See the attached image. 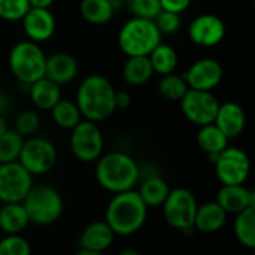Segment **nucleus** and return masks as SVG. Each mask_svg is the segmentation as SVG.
<instances>
[{
    "label": "nucleus",
    "mask_w": 255,
    "mask_h": 255,
    "mask_svg": "<svg viewBox=\"0 0 255 255\" xmlns=\"http://www.w3.org/2000/svg\"><path fill=\"white\" fill-rule=\"evenodd\" d=\"M115 91L112 82L103 75L93 73L84 78L76 88L75 97L82 118L97 124L111 118L117 111Z\"/></svg>",
    "instance_id": "obj_1"
},
{
    "label": "nucleus",
    "mask_w": 255,
    "mask_h": 255,
    "mask_svg": "<svg viewBox=\"0 0 255 255\" xmlns=\"http://www.w3.org/2000/svg\"><path fill=\"white\" fill-rule=\"evenodd\" d=\"M96 179L109 193L130 191L134 190L140 179V167L131 155L123 151H112L102 154L96 161Z\"/></svg>",
    "instance_id": "obj_2"
},
{
    "label": "nucleus",
    "mask_w": 255,
    "mask_h": 255,
    "mask_svg": "<svg viewBox=\"0 0 255 255\" xmlns=\"http://www.w3.org/2000/svg\"><path fill=\"white\" fill-rule=\"evenodd\" d=\"M148 217V206L136 190L114 194L105 212V221L115 236H131L137 233Z\"/></svg>",
    "instance_id": "obj_3"
},
{
    "label": "nucleus",
    "mask_w": 255,
    "mask_h": 255,
    "mask_svg": "<svg viewBox=\"0 0 255 255\" xmlns=\"http://www.w3.org/2000/svg\"><path fill=\"white\" fill-rule=\"evenodd\" d=\"M161 37L154 19L131 16L120 28L117 42L126 57H148Z\"/></svg>",
    "instance_id": "obj_4"
},
{
    "label": "nucleus",
    "mask_w": 255,
    "mask_h": 255,
    "mask_svg": "<svg viewBox=\"0 0 255 255\" xmlns=\"http://www.w3.org/2000/svg\"><path fill=\"white\" fill-rule=\"evenodd\" d=\"M7 66L12 76L18 82L30 85L45 76L46 54L39 43L28 39L19 40L9 51Z\"/></svg>",
    "instance_id": "obj_5"
},
{
    "label": "nucleus",
    "mask_w": 255,
    "mask_h": 255,
    "mask_svg": "<svg viewBox=\"0 0 255 255\" xmlns=\"http://www.w3.org/2000/svg\"><path fill=\"white\" fill-rule=\"evenodd\" d=\"M28 221L36 226H51L60 220L64 211L61 194L49 185H33L21 202Z\"/></svg>",
    "instance_id": "obj_6"
},
{
    "label": "nucleus",
    "mask_w": 255,
    "mask_h": 255,
    "mask_svg": "<svg viewBox=\"0 0 255 255\" xmlns=\"http://www.w3.org/2000/svg\"><path fill=\"white\" fill-rule=\"evenodd\" d=\"M197 199L187 188H173L163 202V217L166 223L181 232L194 229V218L197 212Z\"/></svg>",
    "instance_id": "obj_7"
},
{
    "label": "nucleus",
    "mask_w": 255,
    "mask_h": 255,
    "mask_svg": "<svg viewBox=\"0 0 255 255\" xmlns=\"http://www.w3.org/2000/svg\"><path fill=\"white\" fill-rule=\"evenodd\" d=\"M57 158V148L51 140L40 136H31L24 139L18 163L31 176H40L54 169Z\"/></svg>",
    "instance_id": "obj_8"
},
{
    "label": "nucleus",
    "mask_w": 255,
    "mask_h": 255,
    "mask_svg": "<svg viewBox=\"0 0 255 255\" xmlns=\"http://www.w3.org/2000/svg\"><path fill=\"white\" fill-rule=\"evenodd\" d=\"M70 152L82 163L97 161L103 154L105 139L97 123L82 120L70 130Z\"/></svg>",
    "instance_id": "obj_9"
},
{
    "label": "nucleus",
    "mask_w": 255,
    "mask_h": 255,
    "mask_svg": "<svg viewBox=\"0 0 255 255\" xmlns=\"http://www.w3.org/2000/svg\"><path fill=\"white\" fill-rule=\"evenodd\" d=\"M215 175L223 185H242L247 182L251 172L248 154L238 146H227L212 161Z\"/></svg>",
    "instance_id": "obj_10"
},
{
    "label": "nucleus",
    "mask_w": 255,
    "mask_h": 255,
    "mask_svg": "<svg viewBox=\"0 0 255 255\" xmlns=\"http://www.w3.org/2000/svg\"><path fill=\"white\" fill-rule=\"evenodd\" d=\"M179 108L184 117L191 124L202 127L215 121V115L220 108V100L212 91L188 88L185 96L179 100Z\"/></svg>",
    "instance_id": "obj_11"
},
{
    "label": "nucleus",
    "mask_w": 255,
    "mask_h": 255,
    "mask_svg": "<svg viewBox=\"0 0 255 255\" xmlns=\"http://www.w3.org/2000/svg\"><path fill=\"white\" fill-rule=\"evenodd\" d=\"M33 187V176L18 163L0 164V202L21 203Z\"/></svg>",
    "instance_id": "obj_12"
},
{
    "label": "nucleus",
    "mask_w": 255,
    "mask_h": 255,
    "mask_svg": "<svg viewBox=\"0 0 255 255\" xmlns=\"http://www.w3.org/2000/svg\"><path fill=\"white\" fill-rule=\"evenodd\" d=\"M190 40L202 48L220 45L226 37V24L215 13H200L191 19L187 28Z\"/></svg>",
    "instance_id": "obj_13"
},
{
    "label": "nucleus",
    "mask_w": 255,
    "mask_h": 255,
    "mask_svg": "<svg viewBox=\"0 0 255 255\" xmlns=\"http://www.w3.org/2000/svg\"><path fill=\"white\" fill-rule=\"evenodd\" d=\"M182 76L191 90L214 91L223 81L224 69L218 60L212 57H203L191 63Z\"/></svg>",
    "instance_id": "obj_14"
},
{
    "label": "nucleus",
    "mask_w": 255,
    "mask_h": 255,
    "mask_svg": "<svg viewBox=\"0 0 255 255\" xmlns=\"http://www.w3.org/2000/svg\"><path fill=\"white\" fill-rule=\"evenodd\" d=\"M22 31L28 40L34 43H43L49 40L57 28V21L51 9L30 7L21 19Z\"/></svg>",
    "instance_id": "obj_15"
},
{
    "label": "nucleus",
    "mask_w": 255,
    "mask_h": 255,
    "mask_svg": "<svg viewBox=\"0 0 255 255\" xmlns=\"http://www.w3.org/2000/svg\"><path fill=\"white\" fill-rule=\"evenodd\" d=\"M79 73L78 60L69 52H54L46 55L45 76L60 87L72 84Z\"/></svg>",
    "instance_id": "obj_16"
},
{
    "label": "nucleus",
    "mask_w": 255,
    "mask_h": 255,
    "mask_svg": "<svg viewBox=\"0 0 255 255\" xmlns=\"http://www.w3.org/2000/svg\"><path fill=\"white\" fill-rule=\"evenodd\" d=\"M227 215H236L255 206V193L242 185H221L215 200Z\"/></svg>",
    "instance_id": "obj_17"
},
{
    "label": "nucleus",
    "mask_w": 255,
    "mask_h": 255,
    "mask_svg": "<svg viewBox=\"0 0 255 255\" xmlns=\"http://www.w3.org/2000/svg\"><path fill=\"white\" fill-rule=\"evenodd\" d=\"M214 124L229 137H239L247 126V114L244 108L236 102L220 103L218 112L215 115Z\"/></svg>",
    "instance_id": "obj_18"
},
{
    "label": "nucleus",
    "mask_w": 255,
    "mask_h": 255,
    "mask_svg": "<svg viewBox=\"0 0 255 255\" xmlns=\"http://www.w3.org/2000/svg\"><path fill=\"white\" fill-rule=\"evenodd\" d=\"M115 241V233L103 221H93L90 223L81 233L79 244L81 250L93 251V253H105Z\"/></svg>",
    "instance_id": "obj_19"
},
{
    "label": "nucleus",
    "mask_w": 255,
    "mask_h": 255,
    "mask_svg": "<svg viewBox=\"0 0 255 255\" xmlns=\"http://www.w3.org/2000/svg\"><path fill=\"white\" fill-rule=\"evenodd\" d=\"M28 97L31 105L37 111L49 112L63 97H61V87L46 76L34 81L28 85Z\"/></svg>",
    "instance_id": "obj_20"
},
{
    "label": "nucleus",
    "mask_w": 255,
    "mask_h": 255,
    "mask_svg": "<svg viewBox=\"0 0 255 255\" xmlns=\"http://www.w3.org/2000/svg\"><path fill=\"white\" fill-rule=\"evenodd\" d=\"M227 214L217 202H208L197 206L194 230L200 233H217L227 223Z\"/></svg>",
    "instance_id": "obj_21"
},
{
    "label": "nucleus",
    "mask_w": 255,
    "mask_h": 255,
    "mask_svg": "<svg viewBox=\"0 0 255 255\" xmlns=\"http://www.w3.org/2000/svg\"><path fill=\"white\" fill-rule=\"evenodd\" d=\"M196 140H197L199 148L205 154H208V157L214 161L215 157L229 146L230 139L212 123V124H206V126L199 127Z\"/></svg>",
    "instance_id": "obj_22"
},
{
    "label": "nucleus",
    "mask_w": 255,
    "mask_h": 255,
    "mask_svg": "<svg viewBox=\"0 0 255 255\" xmlns=\"http://www.w3.org/2000/svg\"><path fill=\"white\" fill-rule=\"evenodd\" d=\"M121 75L130 87H142L152 79L154 70L148 57H127Z\"/></svg>",
    "instance_id": "obj_23"
},
{
    "label": "nucleus",
    "mask_w": 255,
    "mask_h": 255,
    "mask_svg": "<svg viewBox=\"0 0 255 255\" xmlns=\"http://www.w3.org/2000/svg\"><path fill=\"white\" fill-rule=\"evenodd\" d=\"M30 224L22 203H3L0 209V230L6 235H19Z\"/></svg>",
    "instance_id": "obj_24"
},
{
    "label": "nucleus",
    "mask_w": 255,
    "mask_h": 255,
    "mask_svg": "<svg viewBox=\"0 0 255 255\" xmlns=\"http://www.w3.org/2000/svg\"><path fill=\"white\" fill-rule=\"evenodd\" d=\"M140 196V199L143 200V203L148 208H158L163 205V202L166 200L170 187L169 184L158 175H152L148 176L142 181L139 190H136Z\"/></svg>",
    "instance_id": "obj_25"
},
{
    "label": "nucleus",
    "mask_w": 255,
    "mask_h": 255,
    "mask_svg": "<svg viewBox=\"0 0 255 255\" xmlns=\"http://www.w3.org/2000/svg\"><path fill=\"white\" fill-rule=\"evenodd\" d=\"M148 58L152 66L154 75L164 76L173 73L178 67V54L175 48L169 43H164L163 40L149 52Z\"/></svg>",
    "instance_id": "obj_26"
},
{
    "label": "nucleus",
    "mask_w": 255,
    "mask_h": 255,
    "mask_svg": "<svg viewBox=\"0 0 255 255\" xmlns=\"http://www.w3.org/2000/svg\"><path fill=\"white\" fill-rule=\"evenodd\" d=\"M79 12L82 18L93 25H105L115 15L108 0H81Z\"/></svg>",
    "instance_id": "obj_27"
},
{
    "label": "nucleus",
    "mask_w": 255,
    "mask_h": 255,
    "mask_svg": "<svg viewBox=\"0 0 255 255\" xmlns=\"http://www.w3.org/2000/svg\"><path fill=\"white\" fill-rule=\"evenodd\" d=\"M235 236L248 250L255 248V206L235 215Z\"/></svg>",
    "instance_id": "obj_28"
},
{
    "label": "nucleus",
    "mask_w": 255,
    "mask_h": 255,
    "mask_svg": "<svg viewBox=\"0 0 255 255\" xmlns=\"http://www.w3.org/2000/svg\"><path fill=\"white\" fill-rule=\"evenodd\" d=\"M49 112H51L52 121L60 128H64V130H72L79 121L84 120L75 100H69V99H61Z\"/></svg>",
    "instance_id": "obj_29"
},
{
    "label": "nucleus",
    "mask_w": 255,
    "mask_h": 255,
    "mask_svg": "<svg viewBox=\"0 0 255 255\" xmlns=\"http://www.w3.org/2000/svg\"><path fill=\"white\" fill-rule=\"evenodd\" d=\"M188 91V85L182 75L178 73H169L164 76H160L158 82V93L163 99L170 102H179L185 93Z\"/></svg>",
    "instance_id": "obj_30"
},
{
    "label": "nucleus",
    "mask_w": 255,
    "mask_h": 255,
    "mask_svg": "<svg viewBox=\"0 0 255 255\" xmlns=\"http://www.w3.org/2000/svg\"><path fill=\"white\" fill-rule=\"evenodd\" d=\"M24 137L16 133L13 128H9L0 136V164L18 161Z\"/></svg>",
    "instance_id": "obj_31"
},
{
    "label": "nucleus",
    "mask_w": 255,
    "mask_h": 255,
    "mask_svg": "<svg viewBox=\"0 0 255 255\" xmlns=\"http://www.w3.org/2000/svg\"><path fill=\"white\" fill-rule=\"evenodd\" d=\"M39 127H40V118L39 114L33 109H24L15 117L13 130L19 133L24 139L34 136Z\"/></svg>",
    "instance_id": "obj_32"
},
{
    "label": "nucleus",
    "mask_w": 255,
    "mask_h": 255,
    "mask_svg": "<svg viewBox=\"0 0 255 255\" xmlns=\"http://www.w3.org/2000/svg\"><path fill=\"white\" fill-rule=\"evenodd\" d=\"M0 255H31L30 242L21 235H6L0 239Z\"/></svg>",
    "instance_id": "obj_33"
},
{
    "label": "nucleus",
    "mask_w": 255,
    "mask_h": 255,
    "mask_svg": "<svg viewBox=\"0 0 255 255\" xmlns=\"http://www.w3.org/2000/svg\"><path fill=\"white\" fill-rule=\"evenodd\" d=\"M124 1H126V9L131 13V16L154 19L161 10L160 0H124Z\"/></svg>",
    "instance_id": "obj_34"
},
{
    "label": "nucleus",
    "mask_w": 255,
    "mask_h": 255,
    "mask_svg": "<svg viewBox=\"0 0 255 255\" xmlns=\"http://www.w3.org/2000/svg\"><path fill=\"white\" fill-rule=\"evenodd\" d=\"M28 9V0H0V19L9 22L21 21Z\"/></svg>",
    "instance_id": "obj_35"
},
{
    "label": "nucleus",
    "mask_w": 255,
    "mask_h": 255,
    "mask_svg": "<svg viewBox=\"0 0 255 255\" xmlns=\"http://www.w3.org/2000/svg\"><path fill=\"white\" fill-rule=\"evenodd\" d=\"M154 22L158 28V31L163 34H175L179 31L181 25H182V19L179 13L175 12H167V10H160L158 15L154 18Z\"/></svg>",
    "instance_id": "obj_36"
},
{
    "label": "nucleus",
    "mask_w": 255,
    "mask_h": 255,
    "mask_svg": "<svg viewBox=\"0 0 255 255\" xmlns=\"http://www.w3.org/2000/svg\"><path fill=\"white\" fill-rule=\"evenodd\" d=\"M193 0H160V7L161 10L167 12H175V13H182L185 12Z\"/></svg>",
    "instance_id": "obj_37"
},
{
    "label": "nucleus",
    "mask_w": 255,
    "mask_h": 255,
    "mask_svg": "<svg viewBox=\"0 0 255 255\" xmlns=\"http://www.w3.org/2000/svg\"><path fill=\"white\" fill-rule=\"evenodd\" d=\"M131 105V96L128 91L124 90H117L115 91V108L118 109H127Z\"/></svg>",
    "instance_id": "obj_38"
},
{
    "label": "nucleus",
    "mask_w": 255,
    "mask_h": 255,
    "mask_svg": "<svg viewBox=\"0 0 255 255\" xmlns=\"http://www.w3.org/2000/svg\"><path fill=\"white\" fill-rule=\"evenodd\" d=\"M55 0H28L30 7H39V9H51Z\"/></svg>",
    "instance_id": "obj_39"
},
{
    "label": "nucleus",
    "mask_w": 255,
    "mask_h": 255,
    "mask_svg": "<svg viewBox=\"0 0 255 255\" xmlns=\"http://www.w3.org/2000/svg\"><path fill=\"white\" fill-rule=\"evenodd\" d=\"M9 108V97L6 93L0 91V115H3Z\"/></svg>",
    "instance_id": "obj_40"
},
{
    "label": "nucleus",
    "mask_w": 255,
    "mask_h": 255,
    "mask_svg": "<svg viewBox=\"0 0 255 255\" xmlns=\"http://www.w3.org/2000/svg\"><path fill=\"white\" fill-rule=\"evenodd\" d=\"M108 1H109V4L112 6L114 13H118V12H121L123 9H126V1H124V0H108Z\"/></svg>",
    "instance_id": "obj_41"
},
{
    "label": "nucleus",
    "mask_w": 255,
    "mask_h": 255,
    "mask_svg": "<svg viewBox=\"0 0 255 255\" xmlns=\"http://www.w3.org/2000/svg\"><path fill=\"white\" fill-rule=\"evenodd\" d=\"M9 128H10V127H9V124H7V121H6L4 115H0V136H1L3 133H6Z\"/></svg>",
    "instance_id": "obj_42"
},
{
    "label": "nucleus",
    "mask_w": 255,
    "mask_h": 255,
    "mask_svg": "<svg viewBox=\"0 0 255 255\" xmlns=\"http://www.w3.org/2000/svg\"><path fill=\"white\" fill-rule=\"evenodd\" d=\"M118 255H140V253L136 251V250H130V248H128V250H123Z\"/></svg>",
    "instance_id": "obj_43"
},
{
    "label": "nucleus",
    "mask_w": 255,
    "mask_h": 255,
    "mask_svg": "<svg viewBox=\"0 0 255 255\" xmlns=\"http://www.w3.org/2000/svg\"><path fill=\"white\" fill-rule=\"evenodd\" d=\"M75 255H103V253H93V251H87V250H81Z\"/></svg>",
    "instance_id": "obj_44"
}]
</instances>
